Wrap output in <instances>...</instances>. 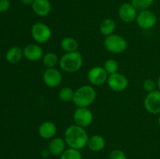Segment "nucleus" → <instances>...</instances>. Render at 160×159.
I'll return each mask as SVG.
<instances>
[{
    "mask_svg": "<svg viewBox=\"0 0 160 159\" xmlns=\"http://www.w3.org/2000/svg\"><path fill=\"white\" fill-rule=\"evenodd\" d=\"M23 56V51L18 46H14L9 48L6 54V59L9 63L17 64L20 62Z\"/></svg>",
    "mask_w": 160,
    "mask_h": 159,
    "instance_id": "18",
    "label": "nucleus"
},
{
    "mask_svg": "<svg viewBox=\"0 0 160 159\" xmlns=\"http://www.w3.org/2000/svg\"><path fill=\"white\" fill-rule=\"evenodd\" d=\"M66 141L60 137L53 138L48 145V151L52 156H60L66 150Z\"/></svg>",
    "mask_w": 160,
    "mask_h": 159,
    "instance_id": "16",
    "label": "nucleus"
},
{
    "mask_svg": "<svg viewBox=\"0 0 160 159\" xmlns=\"http://www.w3.org/2000/svg\"><path fill=\"white\" fill-rule=\"evenodd\" d=\"M131 4L137 9L138 11L148 9L154 2V0H131Z\"/></svg>",
    "mask_w": 160,
    "mask_h": 159,
    "instance_id": "24",
    "label": "nucleus"
},
{
    "mask_svg": "<svg viewBox=\"0 0 160 159\" xmlns=\"http://www.w3.org/2000/svg\"><path fill=\"white\" fill-rule=\"evenodd\" d=\"M136 21L139 27L146 31L156 26L157 23V17L152 11L145 9V10L140 11L138 13Z\"/></svg>",
    "mask_w": 160,
    "mask_h": 159,
    "instance_id": "6",
    "label": "nucleus"
},
{
    "mask_svg": "<svg viewBox=\"0 0 160 159\" xmlns=\"http://www.w3.org/2000/svg\"><path fill=\"white\" fill-rule=\"evenodd\" d=\"M10 6L9 0H0V12H6Z\"/></svg>",
    "mask_w": 160,
    "mask_h": 159,
    "instance_id": "28",
    "label": "nucleus"
},
{
    "mask_svg": "<svg viewBox=\"0 0 160 159\" xmlns=\"http://www.w3.org/2000/svg\"><path fill=\"white\" fill-rule=\"evenodd\" d=\"M103 67H104V69L106 70V71L107 72L108 74L109 75L118 73L119 64L115 59H108V60L106 61V62L104 63V66Z\"/></svg>",
    "mask_w": 160,
    "mask_h": 159,
    "instance_id": "25",
    "label": "nucleus"
},
{
    "mask_svg": "<svg viewBox=\"0 0 160 159\" xmlns=\"http://www.w3.org/2000/svg\"><path fill=\"white\" fill-rule=\"evenodd\" d=\"M144 105L148 112L154 115L160 114V90L148 93L144 101Z\"/></svg>",
    "mask_w": 160,
    "mask_h": 159,
    "instance_id": "9",
    "label": "nucleus"
},
{
    "mask_svg": "<svg viewBox=\"0 0 160 159\" xmlns=\"http://www.w3.org/2000/svg\"><path fill=\"white\" fill-rule=\"evenodd\" d=\"M74 90L70 87H64L59 90V98L63 102H70L73 101L74 97Z\"/></svg>",
    "mask_w": 160,
    "mask_h": 159,
    "instance_id": "22",
    "label": "nucleus"
},
{
    "mask_svg": "<svg viewBox=\"0 0 160 159\" xmlns=\"http://www.w3.org/2000/svg\"><path fill=\"white\" fill-rule=\"evenodd\" d=\"M109 159H127V156L121 150H114L109 154Z\"/></svg>",
    "mask_w": 160,
    "mask_h": 159,
    "instance_id": "27",
    "label": "nucleus"
},
{
    "mask_svg": "<svg viewBox=\"0 0 160 159\" xmlns=\"http://www.w3.org/2000/svg\"><path fill=\"white\" fill-rule=\"evenodd\" d=\"M60 46L62 49L66 52H72V51H78V41L75 40L74 38L70 37H64L60 42Z\"/></svg>",
    "mask_w": 160,
    "mask_h": 159,
    "instance_id": "20",
    "label": "nucleus"
},
{
    "mask_svg": "<svg viewBox=\"0 0 160 159\" xmlns=\"http://www.w3.org/2000/svg\"><path fill=\"white\" fill-rule=\"evenodd\" d=\"M116 30V23L112 19L106 18L101 22L99 26V31L105 37L111 35Z\"/></svg>",
    "mask_w": 160,
    "mask_h": 159,
    "instance_id": "19",
    "label": "nucleus"
},
{
    "mask_svg": "<svg viewBox=\"0 0 160 159\" xmlns=\"http://www.w3.org/2000/svg\"><path fill=\"white\" fill-rule=\"evenodd\" d=\"M57 132V127L53 122H43L38 127V134L42 138L49 140L53 138Z\"/></svg>",
    "mask_w": 160,
    "mask_h": 159,
    "instance_id": "14",
    "label": "nucleus"
},
{
    "mask_svg": "<svg viewBox=\"0 0 160 159\" xmlns=\"http://www.w3.org/2000/svg\"><path fill=\"white\" fill-rule=\"evenodd\" d=\"M23 56L31 62H36L42 59L44 51L42 47L37 44H29L23 49Z\"/></svg>",
    "mask_w": 160,
    "mask_h": 159,
    "instance_id": "13",
    "label": "nucleus"
},
{
    "mask_svg": "<svg viewBox=\"0 0 160 159\" xmlns=\"http://www.w3.org/2000/svg\"><path fill=\"white\" fill-rule=\"evenodd\" d=\"M59 62V60L58 59V56L56 55V53L52 52V51L47 52L42 57V63L46 67V69L54 68Z\"/></svg>",
    "mask_w": 160,
    "mask_h": 159,
    "instance_id": "21",
    "label": "nucleus"
},
{
    "mask_svg": "<svg viewBox=\"0 0 160 159\" xmlns=\"http://www.w3.org/2000/svg\"><path fill=\"white\" fill-rule=\"evenodd\" d=\"M62 76L60 72L56 68L46 69L43 73V81L46 86L55 88L60 85Z\"/></svg>",
    "mask_w": 160,
    "mask_h": 159,
    "instance_id": "12",
    "label": "nucleus"
},
{
    "mask_svg": "<svg viewBox=\"0 0 160 159\" xmlns=\"http://www.w3.org/2000/svg\"><path fill=\"white\" fill-rule=\"evenodd\" d=\"M96 92L92 86L84 85L75 90L73 102L78 108H88L95 101Z\"/></svg>",
    "mask_w": 160,
    "mask_h": 159,
    "instance_id": "2",
    "label": "nucleus"
},
{
    "mask_svg": "<svg viewBox=\"0 0 160 159\" xmlns=\"http://www.w3.org/2000/svg\"><path fill=\"white\" fill-rule=\"evenodd\" d=\"M156 86H157V84H156V81L152 79L145 80L143 83L144 90L146 92H148V93H150V92H152L154 90H156Z\"/></svg>",
    "mask_w": 160,
    "mask_h": 159,
    "instance_id": "26",
    "label": "nucleus"
},
{
    "mask_svg": "<svg viewBox=\"0 0 160 159\" xmlns=\"http://www.w3.org/2000/svg\"><path fill=\"white\" fill-rule=\"evenodd\" d=\"M104 45L106 50L114 54H120L123 52L128 48V42L122 36L118 34H111L106 37Z\"/></svg>",
    "mask_w": 160,
    "mask_h": 159,
    "instance_id": "4",
    "label": "nucleus"
},
{
    "mask_svg": "<svg viewBox=\"0 0 160 159\" xmlns=\"http://www.w3.org/2000/svg\"><path fill=\"white\" fill-rule=\"evenodd\" d=\"M88 139V135L84 128L76 124L69 126L64 133V140L69 147L79 151L87 146Z\"/></svg>",
    "mask_w": 160,
    "mask_h": 159,
    "instance_id": "1",
    "label": "nucleus"
},
{
    "mask_svg": "<svg viewBox=\"0 0 160 159\" xmlns=\"http://www.w3.org/2000/svg\"><path fill=\"white\" fill-rule=\"evenodd\" d=\"M108 73L102 66H95L91 69L88 73V79L93 86H100L107 82Z\"/></svg>",
    "mask_w": 160,
    "mask_h": 159,
    "instance_id": "10",
    "label": "nucleus"
},
{
    "mask_svg": "<svg viewBox=\"0 0 160 159\" xmlns=\"http://www.w3.org/2000/svg\"><path fill=\"white\" fill-rule=\"evenodd\" d=\"M159 126H160V117L159 118Z\"/></svg>",
    "mask_w": 160,
    "mask_h": 159,
    "instance_id": "31",
    "label": "nucleus"
},
{
    "mask_svg": "<svg viewBox=\"0 0 160 159\" xmlns=\"http://www.w3.org/2000/svg\"><path fill=\"white\" fill-rule=\"evenodd\" d=\"M60 159H82V155L79 150L69 147L61 154Z\"/></svg>",
    "mask_w": 160,
    "mask_h": 159,
    "instance_id": "23",
    "label": "nucleus"
},
{
    "mask_svg": "<svg viewBox=\"0 0 160 159\" xmlns=\"http://www.w3.org/2000/svg\"><path fill=\"white\" fill-rule=\"evenodd\" d=\"M73 120L78 126L88 127L93 122V114L88 108H78L73 113Z\"/></svg>",
    "mask_w": 160,
    "mask_h": 159,
    "instance_id": "7",
    "label": "nucleus"
},
{
    "mask_svg": "<svg viewBox=\"0 0 160 159\" xmlns=\"http://www.w3.org/2000/svg\"><path fill=\"white\" fill-rule=\"evenodd\" d=\"M157 86L159 87V90H160V76H159V79H158L157 81Z\"/></svg>",
    "mask_w": 160,
    "mask_h": 159,
    "instance_id": "30",
    "label": "nucleus"
},
{
    "mask_svg": "<svg viewBox=\"0 0 160 159\" xmlns=\"http://www.w3.org/2000/svg\"><path fill=\"white\" fill-rule=\"evenodd\" d=\"M31 6L34 13L42 17L48 16L52 9L49 0H34Z\"/></svg>",
    "mask_w": 160,
    "mask_h": 159,
    "instance_id": "15",
    "label": "nucleus"
},
{
    "mask_svg": "<svg viewBox=\"0 0 160 159\" xmlns=\"http://www.w3.org/2000/svg\"><path fill=\"white\" fill-rule=\"evenodd\" d=\"M107 84L109 88L115 92H122L127 89L128 86V78L123 74L116 73L108 76Z\"/></svg>",
    "mask_w": 160,
    "mask_h": 159,
    "instance_id": "8",
    "label": "nucleus"
},
{
    "mask_svg": "<svg viewBox=\"0 0 160 159\" xmlns=\"http://www.w3.org/2000/svg\"><path fill=\"white\" fill-rule=\"evenodd\" d=\"M31 32L34 40L38 44L47 43L52 37V31L49 26L42 22L34 23Z\"/></svg>",
    "mask_w": 160,
    "mask_h": 159,
    "instance_id": "5",
    "label": "nucleus"
},
{
    "mask_svg": "<svg viewBox=\"0 0 160 159\" xmlns=\"http://www.w3.org/2000/svg\"><path fill=\"white\" fill-rule=\"evenodd\" d=\"M59 65L63 71L74 73L78 71L83 65V57L80 51L66 52L59 59Z\"/></svg>",
    "mask_w": 160,
    "mask_h": 159,
    "instance_id": "3",
    "label": "nucleus"
},
{
    "mask_svg": "<svg viewBox=\"0 0 160 159\" xmlns=\"http://www.w3.org/2000/svg\"><path fill=\"white\" fill-rule=\"evenodd\" d=\"M88 147L92 151L98 152L102 151L106 147V140L102 136L94 135L89 137L88 141Z\"/></svg>",
    "mask_w": 160,
    "mask_h": 159,
    "instance_id": "17",
    "label": "nucleus"
},
{
    "mask_svg": "<svg viewBox=\"0 0 160 159\" xmlns=\"http://www.w3.org/2000/svg\"><path fill=\"white\" fill-rule=\"evenodd\" d=\"M20 2L24 6H30V5H32L34 0H20Z\"/></svg>",
    "mask_w": 160,
    "mask_h": 159,
    "instance_id": "29",
    "label": "nucleus"
},
{
    "mask_svg": "<svg viewBox=\"0 0 160 159\" xmlns=\"http://www.w3.org/2000/svg\"><path fill=\"white\" fill-rule=\"evenodd\" d=\"M138 10L131 3L124 2L119 7L118 15L120 20L126 23H130L136 20Z\"/></svg>",
    "mask_w": 160,
    "mask_h": 159,
    "instance_id": "11",
    "label": "nucleus"
}]
</instances>
